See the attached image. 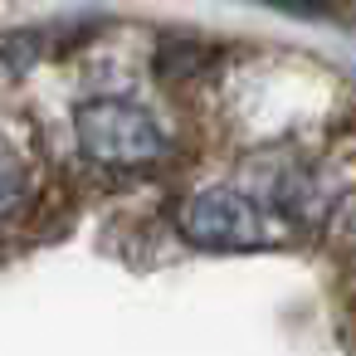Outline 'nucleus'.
Wrapping results in <instances>:
<instances>
[{"label":"nucleus","mask_w":356,"mask_h":356,"mask_svg":"<svg viewBox=\"0 0 356 356\" xmlns=\"http://www.w3.org/2000/svg\"><path fill=\"white\" fill-rule=\"evenodd\" d=\"M171 229L200 254H264L293 244V225L239 181L191 186L171 205Z\"/></svg>","instance_id":"1"},{"label":"nucleus","mask_w":356,"mask_h":356,"mask_svg":"<svg viewBox=\"0 0 356 356\" xmlns=\"http://www.w3.org/2000/svg\"><path fill=\"white\" fill-rule=\"evenodd\" d=\"M74 147L108 176H142L176 156L171 127L147 103L122 93H93L74 108Z\"/></svg>","instance_id":"2"},{"label":"nucleus","mask_w":356,"mask_h":356,"mask_svg":"<svg viewBox=\"0 0 356 356\" xmlns=\"http://www.w3.org/2000/svg\"><path fill=\"white\" fill-rule=\"evenodd\" d=\"M40 186H35V166L20 152V142L0 127V229L25 225V215L35 210Z\"/></svg>","instance_id":"3"},{"label":"nucleus","mask_w":356,"mask_h":356,"mask_svg":"<svg viewBox=\"0 0 356 356\" xmlns=\"http://www.w3.org/2000/svg\"><path fill=\"white\" fill-rule=\"evenodd\" d=\"M346 239H351V254H356V205H351V220H346Z\"/></svg>","instance_id":"4"}]
</instances>
